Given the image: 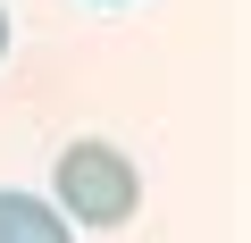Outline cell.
Instances as JSON below:
<instances>
[{
    "instance_id": "3957f363",
    "label": "cell",
    "mask_w": 251,
    "mask_h": 243,
    "mask_svg": "<svg viewBox=\"0 0 251 243\" xmlns=\"http://www.w3.org/2000/svg\"><path fill=\"white\" fill-rule=\"evenodd\" d=\"M0 51H9V17H0Z\"/></svg>"
},
{
    "instance_id": "6da1fadb",
    "label": "cell",
    "mask_w": 251,
    "mask_h": 243,
    "mask_svg": "<svg viewBox=\"0 0 251 243\" xmlns=\"http://www.w3.org/2000/svg\"><path fill=\"white\" fill-rule=\"evenodd\" d=\"M134 201H143V176H134V160L117 143H67L59 151V201H50L59 218H75V226H126Z\"/></svg>"
},
{
    "instance_id": "7a4b0ae2",
    "label": "cell",
    "mask_w": 251,
    "mask_h": 243,
    "mask_svg": "<svg viewBox=\"0 0 251 243\" xmlns=\"http://www.w3.org/2000/svg\"><path fill=\"white\" fill-rule=\"evenodd\" d=\"M0 243H75V226L42 193H9V185H0Z\"/></svg>"
}]
</instances>
